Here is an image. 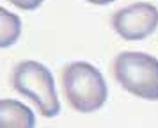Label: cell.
I'll list each match as a JSON object with an SVG mask.
<instances>
[{"instance_id":"6da1fadb","label":"cell","mask_w":158,"mask_h":128,"mask_svg":"<svg viewBox=\"0 0 158 128\" xmlns=\"http://www.w3.org/2000/svg\"><path fill=\"white\" fill-rule=\"evenodd\" d=\"M62 91L68 103L78 112H94L107 101V82L101 71L89 62L68 64L62 71Z\"/></svg>"},{"instance_id":"7a4b0ae2","label":"cell","mask_w":158,"mask_h":128,"mask_svg":"<svg viewBox=\"0 0 158 128\" xmlns=\"http://www.w3.org/2000/svg\"><path fill=\"white\" fill-rule=\"evenodd\" d=\"M11 84L20 94L32 100L44 117H55L60 112L55 80L44 64L37 61H23L16 64L11 75Z\"/></svg>"},{"instance_id":"3957f363","label":"cell","mask_w":158,"mask_h":128,"mask_svg":"<svg viewBox=\"0 0 158 128\" xmlns=\"http://www.w3.org/2000/svg\"><path fill=\"white\" fill-rule=\"evenodd\" d=\"M114 77L130 92L158 100V59L144 52H123L114 61Z\"/></svg>"},{"instance_id":"277c9868","label":"cell","mask_w":158,"mask_h":128,"mask_svg":"<svg viewBox=\"0 0 158 128\" xmlns=\"http://www.w3.org/2000/svg\"><path fill=\"white\" fill-rule=\"evenodd\" d=\"M115 32L124 41H142L158 27V9L148 2H137L119 9L112 16Z\"/></svg>"},{"instance_id":"5b68a950","label":"cell","mask_w":158,"mask_h":128,"mask_svg":"<svg viewBox=\"0 0 158 128\" xmlns=\"http://www.w3.org/2000/svg\"><path fill=\"white\" fill-rule=\"evenodd\" d=\"M36 116L22 101L0 100V128H34Z\"/></svg>"},{"instance_id":"8992f818","label":"cell","mask_w":158,"mask_h":128,"mask_svg":"<svg viewBox=\"0 0 158 128\" xmlns=\"http://www.w3.org/2000/svg\"><path fill=\"white\" fill-rule=\"evenodd\" d=\"M22 34V20L7 9L0 7V50L13 46Z\"/></svg>"},{"instance_id":"52a82bcc","label":"cell","mask_w":158,"mask_h":128,"mask_svg":"<svg viewBox=\"0 0 158 128\" xmlns=\"http://www.w3.org/2000/svg\"><path fill=\"white\" fill-rule=\"evenodd\" d=\"M9 2L13 6H16L18 9H22V11H34L43 4L44 0H9Z\"/></svg>"},{"instance_id":"ba28073f","label":"cell","mask_w":158,"mask_h":128,"mask_svg":"<svg viewBox=\"0 0 158 128\" xmlns=\"http://www.w3.org/2000/svg\"><path fill=\"white\" fill-rule=\"evenodd\" d=\"M87 2L96 4V6H107V4H112V2H115V0H87Z\"/></svg>"}]
</instances>
